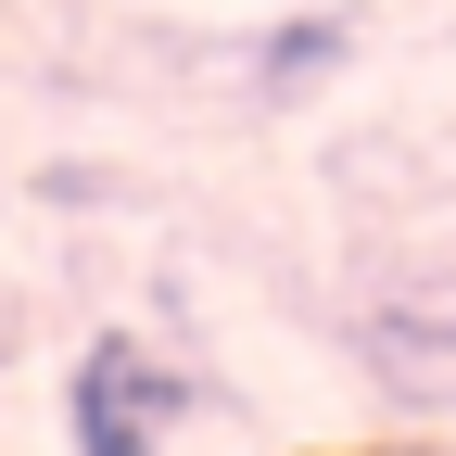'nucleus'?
Masks as SVG:
<instances>
[{
    "label": "nucleus",
    "mask_w": 456,
    "mask_h": 456,
    "mask_svg": "<svg viewBox=\"0 0 456 456\" xmlns=\"http://www.w3.org/2000/svg\"><path fill=\"white\" fill-rule=\"evenodd\" d=\"M342 51H355V13H292L254 38V102H292L317 77H342Z\"/></svg>",
    "instance_id": "nucleus-3"
},
{
    "label": "nucleus",
    "mask_w": 456,
    "mask_h": 456,
    "mask_svg": "<svg viewBox=\"0 0 456 456\" xmlns=\"http://www.w3.org/2000/svg\"><path fill=\"white\" fill-rule=\"evenodd\" d=\"M191 406H203V380L165 368L152 342H127V330H102L89 355L64 368V444L77 456H165V431H178Z\"/></svg>",
    "instance_id": "nucleus-1"
},
{
    "label": "nucleus",
    "mask_w": 456,
    "mask_h": 456,
    "mask_svg": "<svg viewBox=\"0 0 456 456\" xmlns=\"http://www.w3.org/2000/svg\"><path fill=\"white\" fill-rule=\"evenodd\" d=\"M355 368L406 406H456V266L393 279V292L355 317Z\"/></svg>",
    "instance_id": "nucleus-2"
}]
</instances>
